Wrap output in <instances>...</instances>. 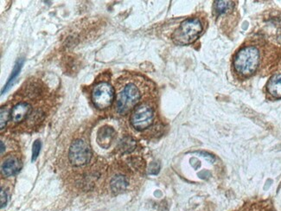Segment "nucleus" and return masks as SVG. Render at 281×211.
I'll list each match as a JSON object with an SVG mask.
<instances>
[{
  "instance_id": "1",
  "label": "nucleus",
  "mask_w": 281,
  "mask_h": 211,
  "mask_svg": "<svg viewBox=\"0 0 281 211\" xmlns=\"http://www.w3.org/2000/svg\"><path fill=\"white\" fill-rule=\"evenodd\" d=\"M259 62L260 53L258 50L253 46H247L236 54L233 66L236 71L242 76H249L255 72Z\"/></svg>"
},
{
  "instance_id": "2",
  "label": "nucleus",
  "mask_w": 281,
  "mask_h": 211,
  "mask_svg": "<svg viewBox=\"0 0 281 211\" xmlns=\"http://www.w3.org/2000/svg\"><path fill=\"white\" fill-rule=\"evenodd\" d=\"M139 87L133 82H127L119 87L116 98V110L121 114H126L138 104L141 98Z\"/></svg>"
},
{
  "instance_id": "3",
  "label": "nucleus",
  "mask_w": 281,
  "mask_h": 211,
  "mask_svg": "<svg viewBox=\"0 0 281 211\" xmlns=\"http://www.w3.org/2000/svg\"><path fill=\"white\" fill-rule=\"evenodd\" d=\"M202 26L199 19L189 18L183 21L172 35V40L178 45H187L195 42L202 33Z\"/></svg>"
},
{
  "instance_id": "4",
  "label": "nucleus",
  "mask_w": 281,
  "mask_h": 211,
  "mask_svg": "<svg viewBox=\"0 0 281 211\" xmlns=\"http://www.w3.org/2000/svg\"><path fill=\"white\" fill-rule=\"evenodd\" d=\"M92 152L89 146L84 140L77 139L71 145L68 152L71 163L75 166H82L89 163Z\"/></svg>"
},
{
  "instance_id": "5",
  "label": "nucleus",
  "mask_w": 281,
  "mask_h": 211,
  "mask_svg": "<svg viewBox=\"0 0 281 211\" xmlns=\"http://www.w3.org/2000/svg\"><path fill=\"white\" fill-rule=\"evenodd\" d=\"M92 100L99 109L109 107L114 100V89L107 82L96 85L92 93Z\"/></svg>"
},
{
  "instance_id": "6",
  "label": "nucleus",
  "mask_w": 281,
  "mask_h": 211,
  "mask_svg": "<svg viewBox=\"0 0 281 211\" xmlns=\"http://www.w3.org/2000/svg\"><path fill=\"white\" fill-rule=\"evenodd\" d=\"M154 112L148 104H141L135 108L131 116V124L137 130H144L152 125Z\"/></svg>"
},
{
  "instance_id": "7",
  "label": "nucleus",
  "mask_w": 281,
  "mask_h": 211,
  "mask_svg": "<svg viewBox=\"0 0 281 211\" xmlns=\"http://www.w3.org/2000/svg\"><path fill=\"white\" fill-rule=\"evenodd\" d=\"M116 132L112 127L104 126L99 129L97 133V142L99 146L107 149L112 145V141L115 138Z\"/></svg>"
},
{
  "instance_id": "8",
  "label": "nucleus",
  "mask_w": 281,
  "mask_h": 211,
  "mask_svg": "<svg viewBox=\"0 0 281 211\" xmlns=\"http://www.w3.org/2000/svg\"><path fill=\"white\" fill-rule=\"evenodd\" d=\"M31 113V106L26 102H20L11 111V120L15 123L25 121Z\"/></svg>"
},
{
  "instance_id": "9",
  "label": "nucleus",
  "mask_w": 281,
  "mask_h": 211,
  "mask_svg": "<svg viewBox=\"0 0 281 211\" xmlns=\"http://www.w3.org/2000/svg\"><path fill=\"white\" fill-rule=\"evenodd\" d=\"M22 168L21 161L17 158H9L1 166V172L5 177H12L17 174Z\"/></svg>"
},
{
  "instance_id": "10",
  "label": "nucleus",
  "mask_w": 281,
  "mask_h": 211,
  "mask_svg": "<svg viewBox=\"0 0 281 211\" xmlns=\"http://www.w3.org/2000/svg\"><path fill=\"white\" fill-rule=\"evenodd\" d=\"M267 90L276 99H281V74L271 77L267 83Z\"/></svg>"
},
{
  "instance_id": "11",
  "label": "nucleus",
  "mask_w": 281,
  "mask_h": 211,
  "mask_svg": "<svg viewBox=\"0 0 281 211\" xmlns=\"http://www.w3.org/2000/svg\"><path fill=\"white\" fill-rule=\"evenodd\" d=\"M110 185H111L112 192H115V193H121L127 188L128 180L125 176L118 175L112 178Z\"/></svg>"
},
{
  "instance_id": "12",
  "label": "nucleus",
  "mask_w": 281,
  "mask_h": 211,
  "mask_svg": "<svg viewBox=\"0 0 281 211\" xmlns=\"http://www.w3.org/2000/svg\"><path fill=\"white\" fill-rule=\"evenodd\" d=\"M233 8V3L230 1H216L215 2V9H216L217 13H219V14L231 12Z\"/></svg>"
},
{
  "instance_id": "13",
  "label": "nucleus",
  "mask_w": 281,
  "mask_h": 211,
  "mask_svg": "<svg viewBox=\"0 0 281 211\" xmlns=\"http://www.w3.org/2000/svg\"><path fill=\"white\" fill-rule=\"evenodd\" d=\"M22 62H24L22 60H20V61L17 62V64L15 66L14 69H13L12 73H11V77H10V79H9L8 82L6 83V86H5V88H4L3 90H2V95H3L5 92L8 90L9 87H11V84H12V82H13V81L16 79V77H17V75L19 74L20 69L22 68Z\"/></svg>"
},
{
  "instance_id": "14",
  "label": "nucleus",
  "mask_w": 281,
  "mask_h": 211,
  "mask_svg": "<svg viewBox=\"0 0 281 211\" xmlns=\"http://www.w3.org/2000/svg\"><path fill=\"white\" fill-rule=\"evenodd\" d=\"M136 143L132 138H125L121 140V149L124 152H130L134 150Z\"/></svg>"
},
{
  "instance_id": "15",
  "label": "nucleus",
  "mask_w": 281,
  "mask_h": 211,
  "mask_svg": "<svg viewBox=\"0 0 281 211\" xmlns=\"http://www.w3.org/2000/svg\"><path fill=\"white\" fill-rule=\"evenodd\" d=\"M1 119H0V123H1V130H3L6 127L7 122L11 118V113L6 107H1Z\"/></svg>"
},
{
  "instance_id": "16",
  "label": "nucleus",
  "mask_w": 281,
  "mask_h": 211,
  "mask_svg": "<svg viewBox=\"0 0 281 211\" xmlns=\"http://www.w3.org/2000/svg\"><path fill=\"white\" fill-rule=\"evenodd\" d=\"M40 149H41V142L39 139H37L34 142L33 147H32V157H31L32 162L37 160V157L40 153Z\"/></svg>"
},
{
  "instance_id": "17",
  "label": "nucleus",
  "mask_w": 281,
  "mask_h": 211,
  "mask_svg": "<svg viewBox=\"0 0 281 211\" xmlns=\"http://www.w3.org/2000/svg\"><path fill=\"white\" fill-rule=\"evenodd\" d=\"M158 172H159V165L157 163H152V165L150 166V174H157Z\"/></svg>"
},
{
  "instance_id": "18",
  "label": "nucleus",
  "mask_w": 281,
  "mask_h": 211,
  "mask_svg": "<svg viewBox=\"0 0 281 211\" xmlns=\"http://www.w3.org/2000/svg\"><path fill=\"white\" fill-rule=\"evenodd\" d=\"M7 200H8L7 195H6V192L2 189L1 190V208H3L6 205Z\"/></svg>"
},
{
  "instance_id": "19",
  "label": "nucleus",
  "mask_w": 281,
  "mask_h": 211,
  "mask_svg": "<svg viewBox=\"0 0 281 211\" xmlns=\"http://www.w3.org/2000/svg\"><path fill=\"white\" fill-rule=\"evenodd\" d=\"M4 150H5V148H4V142L3 141H1V155L4 154Z\"/></svg>"
}]
</instances>
